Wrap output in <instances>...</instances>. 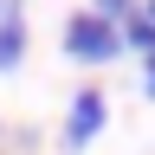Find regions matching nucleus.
Masks as SVG:
<instances>
[{"mask_svg":"<svg viewBox=\"0 0 155 155\" xmlns=\"http://www.w3.org/2000/svg\"><path fill=\"white\" fill-rule=\"evenodd\" d=\"M65 52L78 58V65H110V58L123 52V26H110V19H97V13H71Z\"/></svg>","mask_w":155,"mask_h":155,"instance_id":"obj_1","label":"nucleus"},{"mask_svg":"<svg viewBox=\"0 0 155 155\" xmlns=\"http://www.w3.org/2000/svg\"><path fill=\"white\" fill-rule=\"evenodd\" d=\"M104 116H110L104 91H78V97H71V116H65V142H71V149H84L91 136L104 129Z\"/></svg>","mask_w":155,"mask_h":155,"instance_id":"obj_2","label":"nucleus"},{"mask_svg":"<svg viewBox=\"0 0 155 155\" xmlns=\"http://www.w3.org/2000/svg\"><path fill=\"white\" fill-rule=\"evenodd\" d=\"M19 52H26V19H19V7H7V19H0V71H13Z\"/></svg>","mask_w":155,"mask_h":155,"instance_id":"obj_3","label":"nucleus"},{"mask_svg":"<svg viewBox=\"0 0 155 155\" xmlns=\"http://www.w3.org/2000/svg\"><path fill=\"white\" fill-rule=\"evenodd\" d=\"M123 45H129V52H142V58L155 52V26H149L142 13H136V19H123Z\"/></svg>","mask_w":155,"mask_h":155,"instance_id":"obj_4","label":"nucleus"},{"mask_svg":"<svg viewBox=\"0 0 155 155\" xmlns=\"http://www.w3.org/2000/svg\"><path fill=\"white\" fill-rule=\"evenodd\" d=\"M97 19H110V26H123V19H136V0H91Z\"/></svg>","mask_w":155,"mask_h":155,"instance_id":"obj_5","label":"nucleus"},{"mask_svg":"<svg viewBox=\"0 0 155 155\" xmlns=\"http://www.w3.org/2000/svg\"><path fill=\"white\" fill-rule=\"evenodd\" d=\"M142 97H155V52L142 58Z\"/></svg>","mask_w":155,"mask_h":155,"instance_id":"obj_6","label":"nucleus"},{"mask_svg":"<svg viewBox=\"0 0 155 155\" xmlns=\"http://www.w3.org/2000/svg\"><path fill=\"white\" fill-rule=\"evenodd\" d=\"M136 13H142V19H149V26H155V0H142V7H136Z\"/></svg>","mask_w":155,"mask_h":155,"instance_id":"obj_7","label":"nucleus"}]
</instances>
